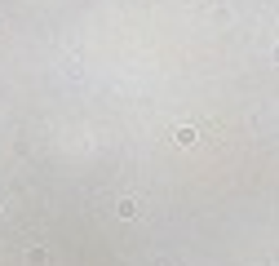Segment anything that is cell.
Instances as JSON below:
<instances>
[{
  "label": "cell",
  "instance_id": "cell-1",
  "mask_svg": "<svg viewBox=\"0 0 279 266\" xmlns=\"http://www.w3.org/2000/svg\"><path fill=\"white\" fill-rule=\"evenodd\" d=\"M195 142V129H178V146H190Z\"/></svg>",
  "mask_w": 279,
  "mask_h": 266
}]
</instances>
